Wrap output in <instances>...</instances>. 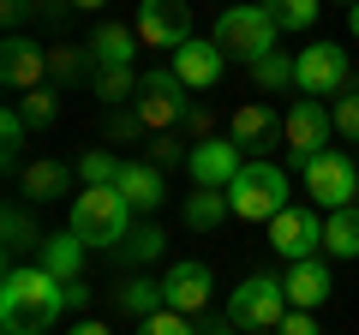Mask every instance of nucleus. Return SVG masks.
Wrapping results in <instances>:
<instances>
[{
    "instance_id": "3",
    "label": "nucleus",
    "mask_w": 359,
    "mask_h": 335,
    "mask_svg": "<svg viewBox=\"0 0 359 335\" xmlns=\"http://www.w3.org/2000/svg\"><path fill=\"white\" fill-rule=\"evenodd\" d=\"M276 18H269L264 0H240V6H228V13L216 18V48L233 54V60H264V54H276Z\"/></svg>"
},
{
    "instance_id": "37",
    "label": "nucleus",
    "mask_w": 359,
    "mask_h": 335,
    "mask_svg": "<svg viewBox=\"0 0 359 335\" xmlns=\"http://www.w3.org/2000/svg\"><path fill=\"white\" fill-rule=\"evenodd\" d=\"M186 132H192L198 144H204V138H216V114H210V108H192V114H186Z\"/></svg>"
},
{
    "instance_id": "4",
    "label": "nucleus",
    "mask_w": 359,
    "mask_h": 335,
    "mask_svg": "<svg viewBox=\"0 0 359 335\" xmlns=\"http://www.w3.org/2000/svg\"><path fill=\"white\" fill-rule=\"evenodd\" d=\"M228 204L240 221H276L287 210V174L276 162H245L240 180L228 186Z\"/></svg>"
},
{
    "instance_id": "46",
    "label": "nucleus",
    "mask_w": 359,
    "mask_h": 335,
    "mask_svg": "<svg viewBox=\"0 0 359 335\" xmlns=\"http://www.w3.org/2000/svg\"><path fill=\"white\" fill-rule=\"evenodd\" d=\"M245 335H276V329H245Z\"/></svg>"
},
{
    "instance_id": "2",
    "label": "nucleus",
    "mask_w": 359,
    "mask_h": 335,
    "mask_svg": "<svg viewBox=\"0 0 359 335\" xmlns=\"http://www.w3.org/2000/svg\"><path fill=\"white\" fill-rule=\"evenodd\" d=\"M72 233L84 245H108V252H114L132 233V204L120 198V186H84V192L72 198Z\"/></svg>"
},
{
    "instance_id": "42",
    "label": "nucleus",
    "mask_w": 359,
    "mask_h": 335,
    "mask_svg": "<svg viewBox=\"0 0 359 335\" xmlns=\"http://www.w3.org/2000/svg\"><path fill=\"white\" fill-rule=\"evenodd\" d=\"M66 335H114V329H108V323H96V317H78Z\"/></svg>"
},
{
    "instance_id": "9",
    "label": "nucleus",
    "mask_w": 359,
    "mask_h": 335,
    "mask_svg": "<svg viewBox=\"0 0 359 335\" xmlns=\"http://www.w3.org/2000/svg\"><path fill=\"white\" fill-rule=\"evenodd\" d=\"M269 245H276V258H287V264L318 258V245H323V216H318V210H306V204H287L282 216L269 221Z\"/></svg>"
},
{
    "instance_id": "11",
    "label": "nucleus",
    "mask_w": 359,
    "mask_h": 335,
    "mask_svg": "<svg viewBox=\"0 0 359 335\" xmlns=\"http://www.w3.org/2000/svg\"><path fill=\"white\" fill-rule=\"evenodd\" d=\"M138 42L144 48H186L192 42V6L186 0H144L138 6Z\"/></svg>"
},
{
    "instance_id": "40",
    "label": "nucleus",
    "mask_w": 359,
    "mask_h": 335,
    "mask_svg": "<svg viewBox=\"0 0 359 335\" xmlns=\"http://www.w3.org/2000/svg\"><path fill=\"white\" fill-rule=\"evenodd\" d=\"M0 18H6V30L18 36V25L30 18V0H0Z\"/></svg>"
},
{
    "instance_id": "41",
    "label": "nucleus",
    "mask_w": 359,
    "mask_h": 335,
    "mask_svg": "<svg viewBox=\"0 0 359 335\" xmlns=\"http://www.w3.org/2000/svg\"><path fill=\"white\" fill-rule=\"evenodd\" d=\"M90 306V287L84 282H66V311H84Z\"/></svg>"
},
{
    "instance_id": "22",
    "label": "nucleus",
    "mask_w": 359,
    "mask_h": 335,
    "mask_svg": "<svg viewBox=\"0 0 359 335\" xmlns=\"http://www.w3.org/2000/svg\"><path fill=\"white\" fill-rule=\"evenodd\" d=\"M84 48H90L96 66H132V54H138V30H132V25H102Z\"/></svg>"
},
{
    "instance_id": "26",
    "label": "nucleus",
    "mask_w": 359,
    "mask_h": 335,
    "mask_svg": "<svg viewBox=\"0 0 359 335\" xmlns=\"http://www.w3.org/2000/svg\"><path fill=\"white\" fill-rule=\"evenodd\" d=\"M228 192H204V186H198L192 198H186V210H180V216H186V228H198V233H210V228H222V221H228Z\"/></svg>"
},
{
    "instance_id": "43",
    "label": "nucleus",
    "mask_w": 359,
    "mask_h": 335,
    "mask_svg": "<svg viewBox=\"0 0 359 335\" xmlns=\"http://www.w3.org/2000/svg\"><path fill=\"white\" fill-rule=\"evenodd\" d=\"M198 335H233V323L228 317H204V323H198Z\"/></svg>"
},
{
    "instance_id": "25",
    "label": "nucleus",
    "mask_w": 359,
    "mask_h": 335,
    "mask_svg": "<svg viewBox=\"0 0 359 335\" xmlns=\"http://www.w3.org/2000/svg\"><path fill=\"white\" fill-rule=\"evenodd\" d=\"M162 245H168V233L144 221V228H132L126 240L114 245V258H120V264H132V270H144V264H156V258H162Z\"/></svg>"
},
{
    "instance_id": "14",
    "label": "nucleus",
    "mask_w": 359,
    "mask_h": 335,
    "mask_svg": "<svg viewBox=\"0 0 359 335\" xmlns=\"http://www.w3.org/2000/svg\"><path fill=\"white\" fill-rule=\"evenodd\" d=\"M228 138L240 144V150H252V156H269L276 138L287 144V114H276V108H264V102H245V108H233Z\"/></svg>"
},
{
    "instance_id": "28",
    "label": "nucleus",
    "mask_w": 359,
    "mask_h": 335,
    "mask_svg": "<svg viewBox=\"0 0 359 335\" xmlns=\"http://www.w3.org/2000/svg\"><path fill=\"white\" fill-rule=\"evenodd\" d=\"M264 6H269V18L282 30H311L318 13H323V0H264Z\"/></svg>"
},
{
    "instance_id": "34",
    "label": "nucleus",
    "mask_w": 359,
    "mask_h": 335,
    "mask_svg": "<svg viewBox=\"0 0 359 335\" xmlns=\"http://www.w3.org/2000/svg\"><path fill=\"white\" fill-rule=\"evenodd\" d=\"M138 335H198V323L186 311H156V317L138 323Z\"/></svg>"
},
{
    "instance_id": "7",
    "label": "nucleus",
    "mask_w": 359,
    "mask_h": 335,
    "mask_svg": "<svg viewBox=\"0 0 359 335\" xmlns=\"http://www.w3.org/2000/svg\"><path fill=\"white\" fill-rule=\"evenodd\" d=\"M138 120L150 132H168V126H186V114H192V102H186V84H180L174 72H144L138 84Z\"/></svg>"
},
{
    "instance_id": "29",
    "label": "nucleus",
    "mask_w": 359,
    "mask_h": 335,
    "mask_svg": "<svg viewBox=\"0 0 359 335\" xmlns=\"http://www.w3.org/2000/svg\"><path fill=\"white\" fill-rule=\"evenodd\" d=\"M0 228H6V258H18V252H30V245L48 240V233H36V221H30L18 204H6V221H0Z\"/></svg>"
},
{
    "instance_id": "10",
    "label": "nucleus",
    "mask_w": 359,
    "mask_h": 335,
    "mask_svg": "<svg viewBox=\"0 0 359 335\" xmlns=\"http://www.w3.org/2000/svg\"><path fill=\"white\" fill-rule=\"evenodd\" d=\"M240 144L233 138H204V144H192V150H186V174H192L198 186H204V192H228L233 180H240Z\"/></svg>"
},
{
    "instance_id": "38",
    "label": "nucleus",
    "mask_w": 359,
    "mask_h": 335,
    "mask_svg": "<svg viewBox=\"0 0 359 335\" xmlns=\"http://www.w3.org/2000/svg\"><path fill=\"white\" fill-rule=\"evenodd\" d=\"M150 162H156V168H174V162H180V144L168 138V132H156V144H150Z\"/></svg>"
},
{
    "instance_id": "18",
    "label": "nucleus",
    "mask_w": 359,
    "mask_h": 335,
    "mask_svg": "<svg viewBox=\"0 0 359 335\" xmlns=\"http://www.w3.org/2000/svg\"><path fill=\"white\" fill-rule=\"evenodd\" d=\"M282 287H287V306L294 311H318L335 282H330V270H323V258H306V264H294V270L282 275Z\"/></svg>"
},
{
    "instance_id": "20",
    "label": "nucleus",
    "mask_w": 359,
    "mask_h": 335,
    "mask_svg": "<svg viewBox=\"0 0 359 335\" xmlns=\"http://www.w3.org/2000/svg\"><path fill=\"white\" fill-rule=\"evenodd\" d=\"M120 198H126V204L132 210H156V204H162V168H156V162H126V168H120Z\"/></svg>"
},
{
    "instance_id": "47",
    "label": "nucleus",
    "mask_w": 359,
    "mask_h": 335,
    "mask_svg": "<svg viewBox=\"0 0 359 335\" xmlns=\"http://www.w3.org/2000/svg\"><path fill=\"white\" fill-rule=\"evenodd\" d=\"M341 6H353V0H341Z\"/></svg>"
},
{
    "instance_id": "44",
    "label": "nucleus",
    "mask_w": 359,
    "mask_h": 335,
    "mask_svg": "<svg viewBox=\"0 0 359 335\" xmlns=\"http://www.w3.org/2000/svg\"><path fill=\"white\" fill-rule=\"evenodd\" d=\"M347 30H353V36H359V0H353V6H347Z\"/></svg>"
},
{
    "instance_id": "6",
    "label": "nucleus",
    "mask_w": 359,
    "mask_h": 335,
    "mask_svg": "<svg viewBox=\"0 0 359 335\" xmlns=\"http://www.w3.org/2000/svg\"><path fill=\"white\" fill-rule=\"evenodd\" d=\"M299 174H306V192L318 198L323 210H347L359 198V162L341 150H323L311 156V162H299Z\"/></svg>"
},
{
    "instance_id": "8",
    "label": "nucleus",
    "mask_w": 359,
    "mask_h": 335,
    "mask_svg": "<svg viewBox=\"0 0 359 335\" xmlns=\"http://www.w3.org/2000/svg\"><path fill=\"white\" fill-rule=\"evenodd\" d=\"M294 84L299 96H341L347 90V48H335V42H311V48H299L294 60Z\"/></svg>"
},
{
    "instance_id": "16",
    "label": "nucleus",
    "mask_w": 359,
    "mask_h": 335,
    "mask_svg": "<svg viewBox=\"0 0 359 335\" xmlns=\"http://www.w3.org/2000/svg\"><path fill=\"white\" fill-rule=\"evenodd\" d=\"M162 294H168V311H204L210 306V264H198V258H180L174 270L162 275Z\"/></svg>"
},
{
    "instance_id": "15",
    "label": "nucleus",
    "mask_w": 359,
    "mask_h": 335,
    "mask_svg": "<svg viewBox=\"0 0 359 335\" xmlns=\"http://www.w3.org/2000/svg\"><path fill=\"white\" fill-rule=\"evenodd\" d=\"M222 66H228V54L216 48V36H192L186 48H174V66H168V72H174L186 90H216Z\"/></svg>"
},
{
    "instance_id": "5",
    "label": "nucleus",
    "mask_w": 359,
    "mask_h": 335,
    "mask_svg": "<svg viewBox=\"0 0 359 335\" xmlns=\"http://www.w3.org/2000/svg\"><path fill=\"white\" fill-rule=\"evenodd\" d=\"M287 317V287L276 275H245L228 299V323L233 329H282Z\"/></svg>"
},
{
    "instance_id": "12",
    "label": "nucleus",
    "mask_w": 359,
    "mask_h": 335,
    "mask_svg": "<svg viewBox=\"0 0 359 335\" xmlns=\"http://www.w3.org/2000/svg\"><path fill=\"white\" fill-rule=\"evenodd\" d=\"M330 132H335V108H323L318 96H299V102L287 108V156H294V162L323 156Z\"/></svg>"
},
{
    "instance_id": "23",
    "label": "nucleus",
    "mask_w": 359,
    "mask_h": 335,
    "mask_svg": "<svg viewBox=\"0 0 359 335\" xmlns=\"http://www.w3.org/2000/svg\"><path fill=\"white\" fill-rule=\"evenodd\" d=\"M323 252L330 258H359V204L323 216Z\"/></svg>"
},
{
    "instance_id": "21",
    "label": "nucleus",
    "mask_w": 359,
    "mask_h": 335,
    "mask_svg": "<svg viewBox=\"0 0 359 335\" xmlns=\"http://www.w3.org/2000/svg\"><path fill=\"white\" fill-rule=\"evenodd\" d=\"M114 306L126 311V317H156V311H168V294H162V282H150V275H138L132 270L126 282H120V294H114Z\"/></svg>"
},
{
    "instance_id": "35",
    "label": "nucleus",
    "mask_w": 359,
    "mask_h": 335,
    "mask_svg": "<svg viewBox=\"0 0 359 335\" xmlns=\"http://www.w3.org/2000/svg\"><path fill=\"white\" fill-rule=\"evenodd\" d=\"M335 132L359 144V90L353 96H335Z\"/></svg>"
},
{
    "instance_id": "45",
    "label": "nucleus",
    "mask_w": 359,
    "mask_h": 335,
    "mask_svg": "<svg viewBox=\"0 0 359 335\" xmlns=\"http://www.w3.org/2000/svg\"><path fill=\"white\" fill-rule=\"evenodd\" d=\"M72 6L78 13H96V6H108V0H72Z\"/></svg>"
},
{
    "instance_id": "31",
    "label": "nucleus",
    "mask_w": 359,
    "mask_h": 335,
    "mask_svg": "<svg viewBox=\"0 0 359 335\" xmlns=\"http://www.w3.org/2000/svg\"><path fill=\"white\" fill-rule=\"evenodd\" d=\"M252 84H257V90H287V84H294V60H287V54H264V60H252Z\"/></svg>"
},
{
    "instance_id": "32",
    "label": "nucleus",
    "mask_w": 359,
    "mask_h": 335,
    "mask_svg": "<svg viewBox=\"0 0 359 335\" xmlns=\"http://www.w3.org/2000/svg\"><path fill=\"white\" fill-rule=\"evenodd\" d=\"M120 168H126V162H120L114 150H90L84 162H78V174H84V186H114Z\"/></svg>"
},
{
    "instance_id": "17",
    "label": "nucleus",
    "mask_w": 359,
    "mask_h": 335,
    "mask_svg": "<svg viewBox=\"0 0 359 335\" xmlns=\"http://www.w3.org/2000/svg\"><path fill=\"white\" fill-rule=\"evenodd\" d=\"M36 264L54 275V282H84V240H78L72 228H66V233H48V240L36 245Z\"/></svg>"
},
{
    "instance_id": "27",
    "label": "nucleus",
    "mask_w": 359,
    "mask_h": 335,
    "mask_svg": "<svg viewBox=\"0 0 359 335\" xmlns=\"http://www.w3.org/2000/svg\"><path fill=\"white\" fill-rule=\"evenodd\" d=\"M84 72H96L90 48H72V42H54L48 48V84H78Z\"/></svg>"
},
{
    "instance_id": "24",
    "label": "nucleus",
    "mask_w": 359,
    "mask_h": 335,
    "mask_svg": "<svg viewBox=\"0 0 359 335\" xmlns=\"http://www.w3.org/2000/svg\"><path fill=\"white\" fill-rule=\"evenodd\" d=\"M138 84H144V78L132 72V66H96V72H90V90L102 96L108 108H126V102H138Z\"/></svg>"
},
{
    "instance_id": "36",
    "label": "nucleus",
    "mask_w": 359,
    "mask_h": 335,
    "mask_svg": "<svg viewBox=\"0 0 359 335\" xmlns=\"http://www.w3.org/2000/svg\"><path fill=\"white\" fill-rule=\"evenodd\" d=\"M144 120H138V108H114V114H108V138H144Z\"/></svg>"
},
{
    "instance_id": "13",
    "label": "nucleus",
    "mask_w": 359,
    "mask_h": 335,
    "mask_svg": "<svg viewBox=\"0 0 359 335\" xmlns=\"http://www.w3.org/2000/svg\"><path fill=\"white\" fill-rule=\"evenodd\" d=\"M0 84L6 90H42L48 84V48L36 36H6L0 42Z\"/></svg>"
},
{
    "instance_id": "39",
    "label": "nucleus",
    "mask_w": 359,
    "mask_h": 335,
    "mask_svg": "<svg viewBox=\"0 0 359 335\" xmlns=\"http://www.w3.org/2000/svg\"><path fill=\"white\" fill-rule=\"evenodd\" d=\"M276 335H318V317H311V311H287Z\"/></svg>"
},
{
    "instance_id": "1",
    "label": "nucleus",
    "mask_w": 359,
    "mask_h": 335,
    "mask_svg": "<svg viewBox=\"0 0 359 335\" xmlns=\"http://www.w3.org/2000/svg\"><path fill=\"white\" fill-rule=\"evenodd\" d=\"M60 311H66V282H54L42 264L6 270V287H0V329L6 335H48Z\"/></svg>"
},
{
    "instance_id": "19",
    "label": "nucleus",
    "mask_w": 359,
    "mask_h": 335,
    "mask_svg": "<svg viewBox=\"0 0 359 335\" xmlns=\"http://www.w3.org/2000/svg\"><path fill=\"white\" fill-rule=\"evenodd\" d=\"M66 186H72V168H66V162H30V168H18V198H25V204H54Z\"/></svg>"
},
{
    "instance_id": "33",
    "label": "nucleus",
    "mask_w": 359,
    "mask_h": 335,
    "mask_svg": "<svg viewBox=\"0 0 359 335\" xmlns=\"http://www.w3.org/2000/svg\"><path fill=\"white\" fill-rule=\"evenodd\" d=\"M25 114H18V108H6V114H0V156H6V168H18V144H25Z\"/></svg>"
},
{
    "instance_id": "30",
    "label": "nucleus",
    "mask_w": 359,
    "mask_h": 335,
    "mask_svg": "<svg viewBox=\"0 0 359 335\" xmlns=\"http://www.w3.org/2000/svg\"><path fill=\"white\" fill-rule=\"evenodd\" d=\"M18 114H25V126H54V120H60V96H54V84L25 90V96H18Z\"/></svg>"
}]
</instances>
